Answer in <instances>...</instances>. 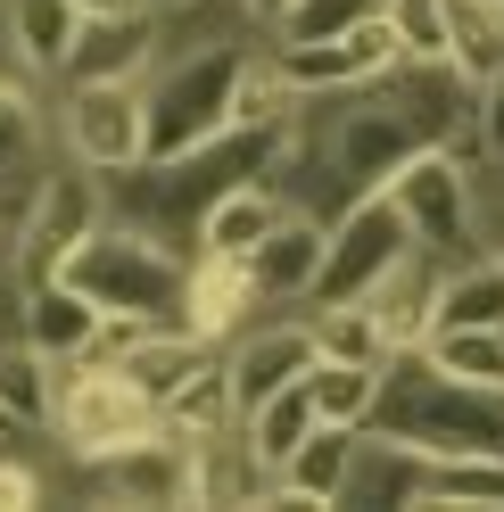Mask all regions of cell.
Listing matches in <instances>:
<instances>
[{"instance_id": "1", "label": "cell", "mask_w": 504, "mask_h": 512, "mask_svg": "<svg viewBox=\"0 0 504 512\" xmlns=\"http://www.w3.org/2000/svg\"><path fill=\"white\" fill-rule=\"evenodd\" d=\"M67 281L100 314H133V323L191 331L182 323V298H191V240L157 232V223H141V215H108L100 232L67 256Z\"/></svg>"}, {"instance_id": "2", "label": "cell", "mask_w": 504, "mask_h": 512, "mask_svg": "<svg viewBox=\"0 0 504 512\" xmlns=\"http://www.w3.org/2000/svg\"><path fill=\"white\" fill-rule=\"evenodd\" d=\"M108 215H116V182L58 149V166L34 182V199H25L17 223H9V290H34V281L67 273V256L100 232Z\"/></svg>"}, {"instance_id": "3", "label": "cell", "mask_w": 504, "mask_h": 512, "mask_svg": "<svg viewBox=\"0 0 504 512\" xmlns=\"http://www.w3.org/2000/svg\"><path fill=\"white\" fill-rule=\"evenodd\" d=\"M166 430V405L124 364L108 356H58V405H50V438L67 463H100L116 446H141Z\"/></svg>"}, {"instance_id": "4", "label": "cell", "mask_w": 504, "mask_h": 512, "mask_svg": "<svg viewBox=\"0 0 504 512\" xmlns=\"http://www.w3.org/2000/svg\"><path fill=\"white\" fill-rule=\"evenodd\" d=\"M248 67V42L174 50L149 67V157H191L232 133V91Z\"/></svg>"}, {"instance_id": "5", "label": "cell", "mask_w": 504, "mask_h": 512, "mask_svg": "<svg viewBox=\"0 0 504 512\" xmlns=\"http://www.w3.org/2000/svg\"><path fill=\"white\" fill-rule=\"evenodd\" d=\"M58 149L100 166L108 182L149 166V75L124 83H58Z\"/></svg>"}, {"instance_id": "6", "label": "cell", "mask_w": 504, "mask_h": 512, "mask_svg": "<svg viewBox=\"0 0 504 512\" xmlns=\"http://www.w3.org/2000/svg\"><path fill=\"white\" fill-rule=\"evenodd\" d=\"M389 199L405 207V223H414V240L430 256H447V265L480 256V174H471L455 149H438V141L414 149L389 174Z\"/></svg>"}, {"instance_id": "7", "label": "cell", "mask_w": 504, "mask_h": 512, "mask_svg": "<svg viewBox=\"0 0 504 512\" xmlns=\"http://www.w3.org/2000/svg\"><path fill=\"white\" fill-rule=\"evenodd\" d=\"M414 223H405V207L389 199V182L381 190H364L356 207H339L331 215V248H323V281H314V298L306 306H339V298H364L372 281H381L397 256H414Z\"/></svg>"}, {"instance_id": "8", "label": "cell", "mask_w": 504, "mask_h": 512, "mask_svg": "<svg viewBox=\"0 0 504 512\" xmlns=\"http://www.w3.org/2000/svg\"><path fill=\"white\" fill-rule=\"evenodd\" d=\"M50 166H58V83L25 75L0 50V199L25 207Z\"/></svg>"}, {"instance_id": "9", "label": "cell", "mask_w": 504, "mask_h": 512, "mask_svg": "<svg viewBox=\"0 0 504 512\" xmlns=\"http://www.w3.org/2000/svg\"><path fill=\"white\" fill-rule=\"evenodd\" d=\"M273 42V34H265ZM281 75H290L298 100H331V91H356V83H381L389 67H405V50L389 34V17H364L348 34H314V42H273Z\"/></svg>"}, {"instance_id": "10", "label": "cell", "mask_w": 504, "mask_h": 512, "mask_svg": "<svg viewBox=\"0 0 504 512\" xmlns=\"http://www.w3.org/2000/svg\"><path fill=\"white\" fill-rule=\"evenodd\" d=\"M314 364H323V347H314L306 306H290V314H257V323H248V331L224 347V372H232L240 413H248V405H265L273 389H290V380H306Z\"/></svg>"}, {"instance_id": "11", "label": "cell", "mask_w": 504, "mask_h": 512, "mask_svg": "<svg viewBox=\"0 0 504 512\" xmlns=\"http://www.w3.org/2000/svg\"><path fill=\"white\" fill-rule=\"evenodd\" d=\"M75 479L91 496H108V504H199L191 438H174V430H157L141 446H116V455H100V463H75Z\"/></svg>"}, {"instance_id": "12", "label": "cell", "mask_w": 504, "mask_h": 512, "mask_svg": "<svg viewBox=\"0 0 504 512\" xmlns=\"http://www.w3.org/2000/svg\"><path fill=\"white\" fill-rule=\"evenodd\" d=\"M157 42H166V25H157V9H108V17H83V34L67 50V67H58V83H124V75H149L157 67Z\"/></svg>"}, {"instance_id": "13", "label": "cell", "mask_w": 504, "mask_h": 512, "mask_svg": "<svg viewBox=\"0 0 504 512\" xmlns=\"http://www.w3.org/2000/svg\"><path fill=\"white\" fill-rule=\"evenodd\" d=\"M323 248H331V215H306L290 207L273 223V232L257 240V256H248V273H257V298L265 306H306L314 281H323Z\"/></svg>"}, {"instance_id": "14", "label": "cell", "mask_w": 504, "mask_h": 512, "mask_svg": "<svg viewBox=\"0 0 504 512\" xmlns=\"http://www.w3.org/2000/svg\"><path fill=\"white\" fill-rule=\"evenodd\" d=\"M257 314H273L257 298V273H248V256H215V248H191V298H182V323L199 339L232 347Z\"/></svg>"}, {"instance_id": "15", "label": "cell", "mask_w": 504, "mask_h": 512, "mask_svg": "<svg viewBox=\"0 0 504 512\" xmlns=\"http://www.w3.org/2000/svg\"><path fill=\"white\" fill-rule=\"evenodd\" d=\"M438 290H447V256L414 248V256H397V265L364 290V306L381 314L389 347H422V339H430V323H438Z\"/></svg>"}, {"instance_id": "16", "label": "cell", "mask_w": 504, "mask_h": 512, "mask_svg": "<svg viewBox=\"0 0 504 512\" xmlns=\"http://www.w3.org/2000/svg\"><path fill=\"white\" fill-rule=\"evenodd\" d=\"M290 215V190H281L273 174H248L232 182L224 199H207L199 223H191V248H215V256H257V240L273 232V223Z\"/></svg>"}, {"instance_id": "17", "label": "cell", "mask_w": 504, "mask_h": 512, "mask_svg": "<svg viewBox=\"0 0 504 512\" xmlns=\"http://www.w3.org/2000/svg\"><path fill=\"white\" fill-rule=\"evenodd\" d=\"M356 446H364V430H348V422L306 430V438H298V455L273 471V504H348Z\"/></svg>"}, {"instance_id": "18", "label": "cell", "mask_w": 504, "mask_h": 512, "mask_svg": "<svg viewBox=\"0 0 504 512\" xmlns=\"http://www.w3.org/2000/svg\"><path fill=\"white\" fill-rule=\"evenodd\" d=\"M75 34H83V0H0V50L42 83H58Z\"/></svg>"}, {"instance_id": "19", "label": "cell", "mask_w": 504, "mask_h": 512, "mask_svg": "<svg viewBox=\"0 0 504 512\" xmlns=\"http://www.w3.org/2000/svg\"><path fill=\"white\" fill-rule=\"evenodd\" d=\"M17 331L42 347V356H83L91 339H100V306H91L67 273L34 281V290H17Z\"/></svg>"}, {"instance_id": "20", "label": "cell", "mask_w": 504, "mask_h": 512, "mask_svg": "<svg viewBox=\"0 0 504 512\" xmlns=\"http://www.w3.org/2000/svg\"><path fill=\"white\" fill-rule=\"evenodd\" d=\"M430 331H504V256L496 248L447 265V290H438V323Z\"/></svg>"}, {"instance_id": "21", "label": "cell", "mask_w": 504, "mask_h": 512, "mask_svg": "<svg viewBox=\"0 0 504 512\" xmlns=\"http://www.w3.org/2000/svg\"><path fill=\"white\" fill-rule=\"evenodd\" d=\"M50 405H58V356H42L25 331L0 339V413L17 430H50Z\"/></svg>"}, {"instance_id": "22", "label": "cell", "mask_w": 504, "mask_h": 512, "mask_svg": "<svg viewBox=\"0 0 504 512\" xmlns=\"http://www.w3.org/2000/svg\"><path fill=\"white\" fill-rule=\"evenodd\" d=\"M306 430H323V405H314V380H290V389H273L265 405H248V413H240V438L257 446V463H265V471H281V463H290Z\"/></svg>"}, {"instance_id": "23", "label": "cell", "mask_w": 504, "mask_h": 512, "mask_svg": "<svg viewBox=\"0 0 504 512\" xmlns=\"http://www.w3.org/2000/svg\"><path fill=\"white\" fill-rule=\"evenodd\" d=\"M306 323H314V347H323L331 364H389L397 347L381 331V314H372L364 298H339V306H306Z\"/></svg>"}, {"instance_id": "24", "label": "cell", "mask_w": 504, "mask_h": 512, "mask_svg": "<svg viewBox=\"0 0 504 512\" xmlns=\"http://www.w3.org/2000/svg\"><path fill=\"white\" fill-rule=\"evenodd\" d=\"M314 405H323V422H348V430H372V413H381V389H389V364H314Z\"/></svg>"}, {"instance_id": "25", "label": "cell", "mask_w": 504, "mask_h": 512, "mask_svg": "<svg viewBox=\"0 0 504 512\" xmlns=\"http://www.w3.org/2000/svg\"><path fill=\"white\" fill-rule=\"evenodd\" d=\"M405 67H455V0H381Z\"/></svg>"}, {"instance_id": "26", "label": "cell", "mask_w": 504, "mask_h": 512, "mask_svg": "<svg viewBox=\"0 0 504 512\" xmlns=\"http://www.w3.org/2000/svg\"><path fill=\"white\" fill-rule=\"evenodd\" d=\"M290 116H298V91H290V75H281L273 42H265V50H248V67H240V91H232V124H257V133H281Z\"/></svg>"}, {"instance_id": "27", "label": "cell", "mask_w": 504, "mask_h": 512, "mask_svg": "<svg viewBox=\"0 0 504 512\" xmlns=\"http://www.w3.org/2000/svg\"><path fill=\"white\" fill-rule=\"evenodd\" d=\"M430 364L463 389H504V331H430Z\"/></svg>"}, {"instance_id": "28", "label": "cell", "mask_w": 504, "mask_h": 512, "mask_svg": "<svg viewBox=\"0 0 504 512\" xmlns=\"http://www.w3.org/2000/svg\"><path fill=\"white\" fill-rule=\"evenodd\" d=\"M381 17V0H298L290 17L273 25V42H314V34H348V25Z\"/></svg>"}, {"instance_id": "29", "label": "cell", "mask_w": 504, "mask_h": 512, "mask_svg": "<svg viewBox=\"0 0 504 512\" xmlns=\"http://www.w3.org/2000/svg\"><path fill=\"white\" fill-rule=\"evenodd\" d=\"M25 504H50V471L25 463V446H0V512H25Z\"/></svg>"}, {"instance_id": "30", "label": "cell", "mask_w": 504, "mask_h": 512, "mask_svg": "<svg viewBox=\"0 0 504 512\" xmlns=\"http://www.w3.org/2000/svg\"><path fill=\"white\" fill-rule=\"evenodd\" d=\"M480 141H488V166H504V67L480 75Z\"/></svg>"}, {"instance_id": "31", "label": "cell", "mask_w": 504, "mask_h": 512, "mask_svg": "<svg viewBox=\"0 0 504 512\" xmlns=\"http://www.w3.org/2000/svg\"><path fill=\"white\" fill-rule=\"evenodd\" d=\"M240 9H248V17H257V25H265V34H273V25H281V17H290V9H298V0H240Z\"/></svg>"}, {"instance_id": "32", "label": "cell", "mask_w": 504, "mask_h": 512, "mask_svg": "<svg viewBox=\"0 0 504 512\" xmlns=\"http://www.w3.org/2000/svg\"><path fill=\"white\" fill-rule=\"evenodd\" d=\"M108 9H133V0H83V17H108Z\"/></svg>"}, {"instance_id": "33", "label": "cell", "mask_w": 504, "mask_h": 512, "mask_svg": "<svg viewBox=\"0 0 504 512\" xmlns=\"http://www.w3.org/2000/svg\"><path fill=\"white\" fill-rule=\"evenodd\" d=\"M141 9H191V0H141Z\"/></svg>"}, {"instance_id": "34", "label": "cell", "mask_w": 504, "mask_h": 512, "mask_svg": "<svg viewBox=\"0 0 504 512\" xmlns=\"http://www.w3.org/2000/svg\"><path fill=\"white\" fill-rule=\"evenodd\" d=\"M496 9H504V0H496Z\"/></svg>"}]
</instances>
